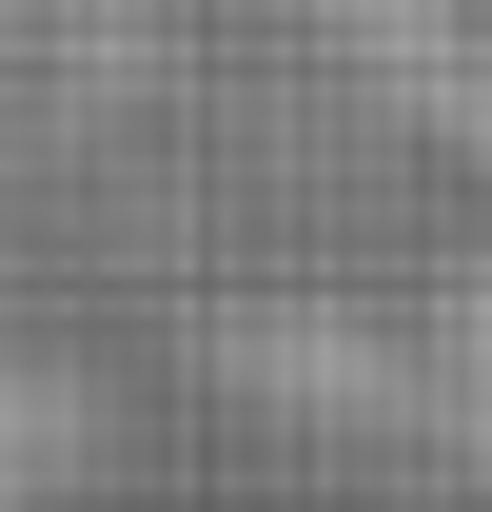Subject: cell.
<instances>
[{
  "label": "cell",
  "instance_id": "1",
  "mask_svg": "<svg viewBox=\"0 0 492 512\" xmlns=\"http://www.w3.org/2000/svg\"><path fill=\"white\" fill-rule=\"evenodd\" d=\"M433 434L492 473V256H453V296H433Z\"/></svg>",
  "mask_w": 492,
  "mask_h": 512
},
{
  "label": "cell",
  "instance_id": "2",
  "mask_svg": "<svg viewBox=\"0 0 492 512\" xmlns=\"http://www.w3.org/2000/svg\"><path fill=\"white\" fill-rule=\"evenodd\" d=\"M473 138H492V79H473Z\"/></svg>",
  "mask_w": 492,
  "mask_h": 512
}]
</instances>
